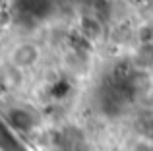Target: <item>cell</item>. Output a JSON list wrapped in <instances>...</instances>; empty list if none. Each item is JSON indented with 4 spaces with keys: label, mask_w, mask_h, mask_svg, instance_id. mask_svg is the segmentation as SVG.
Returning a JSON list of instances; mask_svg holds the SVG:
<instances>
[{
    "label": "cell",
    "mask_w": 153,
    "mask_h": 151,
    "mask_svg": "<svg viewBox=\"0 0 153 151\" xmlns=\"http://www.w3.org/2000/svg\"><path fill=\"white\" fill-rule=\"evenodd\" d=\"M43 60V47L33 39H22L16 41L6 53V62L16 66L22 72H31L35 70Z\"/></svg>",
    "instance_id": "cell-1"
},
{
    "label": "cell",
    "mask_w": 153,
    "mask_h": 151,
    "mask_svg": "<svg viewBox=\"0 0 153 151\" xmlns=\"http://www.w3.org/2000/svg\"><path fill=\"white\" fill-rule=\"evenodd\" d=\"M76 29L79 37L89 45H99L107 39V27L95 14H82L76 21Z\"/></svg>",
    "instance_id": "cell-2"
},
{
    "label": "cell",
    "mask_w": 153,
    "mask_h": 151,
    "mask_svg": "<svg viewBox=\"0 0 153 151\" xmlns=\"http://www.w3.org/2000/svg\"><path fill=\"white\" fill-rule=\"evenodd\" d=\"M25 83V72L4 62L0 66V87L4 91H19Z\"/></svg>",
    "instance_id": "cell-3"
},
{
    "label": "cell",
    "mask_w": 153,
    "mask_h": 151,
    "mask_svg": "<svg viewBox=\"0 0 153 151\" xmlns=\"http://www.w3.org/2000/svg\"><path fill=\"white\" fill-rule=\"evenodd\" d=\"M130 60L136 72L153 70V43H138L130 53Z\"/></svg>",
    "instance_id": "cell-4"
},
{
    "label": "cell",
    "mask_w": 153,
    "mask_h": 151,
    "mask_svg": "<svg viewBox=\"0 0 153 151\" xmlns=\"http://www.w3.org/2000/svg\"><path fill=\"white\" fill-rule=\"evenodd\" d=\"M8 120H10V124L14 128L23 130V132H27V130H31L35 126V120L31 116V113L25 109H12V113H8Z\"/></svg>",
    "instance_id": "cell-5"
},
{
    "label": "cell",
    "mask_w": 153,
    "mask_h": 151,
    "mask_svg": "<svg viewBox=\"0 0 153 151\" xmlns=\"http://www.w3.org/2000/svg\"><path fill=\"white\" fill-rule=\"evenodd\" d=\"M136 45L138 43H153V21H143L134 29Z\"/></svg>",
    "instance_id": "cell-6"
},
{
    "label": "cell",
    "mask_w": 153,
    "mask_h": 151,
    "mask_svg": "<svg viewBox=\"0 0 153 151\" xmlns=\"http://www.w3.org/2000/svg\"><path fill=\"white\" fill-rule=\"evenodd\" d=\"M128 151H153V140L146 136H138L136 140L130 141Z\"/></svg>",
    "instance_id": "cell-7"
},
{
    "label": "cell",
    "mask_w": 153,
    "mask_h": 151,
    "mask_svg": "<svg viewBox=\"0 0 153 151\" xmlns=\"http://www.w3.org/2000/svg\"><path fill=\"white\" fill-rule=\"evenodd\" d=\"M2 43H4V29L0 27V45H2Z\"/></svg>",
    "instance_id": "cell-8"
}]
</instances>
